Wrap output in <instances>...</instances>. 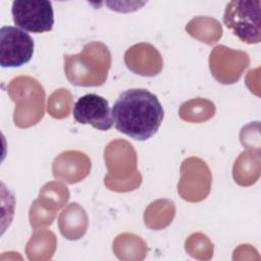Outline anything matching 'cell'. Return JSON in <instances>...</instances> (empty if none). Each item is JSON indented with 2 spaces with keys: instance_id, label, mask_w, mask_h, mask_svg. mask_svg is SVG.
I'll list each match as a JSON object with an SVG mask.
<instances>
[{
  "instance_id": "obj_7",
  "label": "cell",
  "mask_w": 261,
  "mask_h": 261,
  "mask_svg": "<svg viewBox=\"0 0 261 261\" xmlns=\"http://www.w3.org/2000/svg\"><path fill=\"white\" fill-rule=\"evenodd\" d=\"M211 174L208 166L199 158L186 159L180 168L178 194L190 202H199L207 197L210 191Z\"/></svg>"
},
{
  "instance_id": "obj_3",
  "label": "cell",
  "mask_w": 261,
  "mask_h": 261,
  "mask_svg": "<svg viewBox=\"0 0 261 261\" xmlns=\"http://www.w3.org/2000/svg\"><path fill=\"white\" fill-rule=\"evenodd\" d=\"M8 94L15 102L14 123L28 127L37 123L44 114L45 93L40 84L29 76H18L11 81Z\"/></svg>"
},
{
  "instance_id": "obj_12",
  "label": "cell",
  "mask_w": 261,
  "mask_h": 261,
  "mask_svg": "<svg viewBox=\"0 0 261 261\" xmlns=\"http://www.w3.org/2000/svg\"><path fill=\"white\" fill-rule=\"evenodd\" d=\"M87 225L86 212L77 203H71L59 216L60 231L69 240L80 239L86 232Z\"/></svg>"
},
{
  "instance_id": "obj_14",
  "label": "cell",
  "mask_w": 261,
  "mask_h": 261,
  "mask_svg": "<svg viewBox=\"0 0 261 261\" xmlns=\"http://www.w3.org/2000/svg\"><path fill=\"white\" fill-rule=\"evenodd\" d=\"M215 107L214 104L210 101L203 99H195L189 102H186L181 105L179 109V115L184 120L194 121L196 113L197 114V122L207 120L211 116L214 115Z\"/></svg>"
},
{
  "instance_id": "obj_1",
  "label": "cell",
  "mask_w": 261,
  "mask_h": 261,
  "mask_svg": "<svg viewBox=\"0 0 261 261\" xmlns=\"http://www.w3.org/2000/svg\"><path fill=\"white\" fill-rule=\"evenodd\" d=\"M115 128L138 141H147L159 129L164 110L158 98L146 89L122 92L112 107Z\"/></svg>"
},
{
  "instance_id": "obj_5",
  "label": "cell",
  "mask_w": 261,
  "mask_h": 261,
  "mask_svg": "<svg viewBox=\"0 0 261 261\" xmlns=\"http://www.w3.org/2000/svg\"><path fill=\"white\" fill-rule=\"evenodd\" d=\"M11 14L15 25L23 31L41 34L53 29V7L48 0H15Z\"/></svg>"
},
{
  "instance_id": "obj_6",
  "label": "cell",
  "mask_w": 261,
  "mask_h": 261,
  "mask_svg": "<svg viewBox=\"0 0 261 261\" xmlns=\"http://www.w3.org/2000/svg\"><path fill=\"white\" fill-rule=\"evenodd\" d=\"M34 40L24 31L11 25L0 30V64L2 67H19L34 54Z\"/></svg>"
},
{
  "instance_id": "obj_13",
  "label": "cell",
  "mask_w": 261,
  "mask_h": 261,
  "mask_svg": "<svg viewBox=\"0 0 261 261\" xmlns=\"http://www.w3.org/2000/svg\"><path fill=\"white\" fill-rule=\"evenodd\" d=\"M186 31L193 37L203 43L212 45L222 36L220 23L211 17L198 16L193 18L187 25Z\"/></svg>"
},
{
  "instance_id": "obj_4",
  "label": "cell",
  "mask_w": 261,
  "mask_h": 261,
  "mask_svg": "<svg viewBox=\"0 0 261 261\" xmlns=\"http://www.w3.org/2000/svg\"><path fill=\"white\" fill-rule=\"evenodd\" d=\"M260 15V0H232L226 4L223 22L242 42L258 44L261 41Z\"/></svg>"
},
{
  "instance_id": "obj_8",
  "label": "cell",
  "mask_w": 261,
  "mask_h": 261,
  "mask_svg": "<svg viewBox=\"0 0 261 261\" xmlns=\"http://www.w3.org/2000/svg\"><path fill=\"white\" fill-rule=\"evenodd\" d=\"M247 53L232 50L225 46H216L210 53L209 66L212 75L218 83L233 84L241 77L244 69L249 66Z\"/></svg>"
},
{
  "instance_id": "obj_2",
  "label": "cell",
  "mask_w": 261,
  "mask_h": 261,
  "mask_svg": "<svg viewBox=\"0 0 261 261\" xmlns=\"http://www.w3.org/2000/svg\"><path fill=\"white\" fill-rule=\"evenodd\" d=\"M111 66V55L106 45L91 42L79 54L64 55V72L74 86L98 87L105 83Z\"/></svg>"
},
{
  "instance_id": "obj_9",
  "label": "cell",
  "mask_w": 261,
  "mask_h": 261,
  "mask_svg": "<svg viewBox=\"0 0 261 261\" xmlns=\"http://www.w3.org/2000/svg\"><path fill=\"white\" fill-rule=\"evenodd\" d=\"M73 118L81 124H90L99 130H108L114 124L108 101L97 94L79 98L72 108Z\"/></svg>"
},
{
  "instance_id": "obj_11",
  "label": "cell",
  "mask_w": 261,
  "mask_h": 261,
  "mask_svg": "<svg viewBox=\"0 0 261 261\" xmlns=\"http://www.w3.org/2000/svg\"><path fill=\"white\" fill-rule=\"evenodd\" d=\"M90 168L91 162L85 153L67 151L56 157L52 170L56 178L68 184H74L86 177Z\"/></svg>"
},
{
  "instance_id": "obj_10",
  "label": "cell",
  "mask_w": 261,
  "mask_h": 261,
  "mask_svg": "<svg viewBox=\"0 0 261 261\" xmlns=\"http://www.w3.org/2000/svg\"><path fill=\"white\" fill-rule=\"evenodd\" d=\"M124 62L129 70L145 76L158 74L163 66L160 53L148 43H140L128 48L124 54Z\"/></svg>"
}]
</instances>
